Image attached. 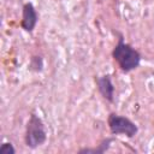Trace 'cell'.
Returning a JSON list of instances; mask_svg holds the SVG:
<instances>
[{
	"label": "cell",
	"mask_w": 154,
	"mask_h": 154,
	"mask_svg": "<svg viewBox=\"0 0 154 154\" xmlns=\"http://www.w3.org/2000/svg\"><path fill=\"white\" fill-rule=\"evenodd\" d=\"M37 20H38V16H37V12L34 7V5L31 2H26L24 4L23 6V10H22V22H20V26L28 31V32H31L36 24H37Z\"/></svg>",
	"instance_id": "277c9868"
},
{
	"label": "cell",
	"mask_w": 154,
	"mask_h": 154,
	"mask_svg": "<svg viewBox=\"0 0 154 154\" xmlns=\"http://www.w3.org/2000/svg\"><path fill=\"white\" fill-rule=\"evenodd\" d=\"M112 57L114 61L118 64L120 70L125 73L131 72L137 69L141 63V54L137 49H135L131 45L125 43L123 37H119L118 43L114 46L112 51Z\"/></svg>",
	"instance_id": "6da1fadb"
},
{
	"label": "cell",
	"mask_w": 154,
	"mask_h": 154,
	"mask_svg": "<svg viewBox=\"0 0 154 154\" xmlns=\"http://www.w3.org/2000/svg\"><path fill=\"white\" fill-rule=\"evenodd\" d=\"M24 140H25V144L31 149H35L42 146L47 140V132L45 129V124L42 119L35 113L30 116L26 123Z\"/></svg>",
	"instance_id": "7a4b0ae2"
},
{
	"label": "cell",
	"mask_w": 154,
	"mask_h": 154,
	"mask_svg": "<svg viewBox=\"0 0 154 154\" xmlns=\"http://www.w3.org/2000/svg\"><path fill=\"white\" fill-rule=\"evenodd\" d=\"M107 124L112 135H124L129 138H132L138 132L137 125L131 119L117 113H109Z\"/></svg>",
	"instance_id": "3957f363"
},
{
	"label": "cell",
	"mask_w": 154,
	"mask_h": 154,
	"mask_svg": "<svg viewBox=\"0 0 154 154\" xmlns=\"http://www.w3.org/2000/svg\"><path fill=\"white\" fill-rule=\"evenodd\" d=\"M16 153V149L13 147L12 143L10 142H4L0 147V154H14Z\"/></svg>",
	"instance_id": "52a82bcc"
},
{
	"label": "cell",
	"mask_w": 154,
	"mask_h": 154,
	"mask_svg": "<svg viewBox=\"0 0 154 154\" xmlns=\"http://www.w3.org/2000/svg\"><path fill=\"white\" fill-rule=\"evenodd\" d=\"M112 142H113V138L112 137H107V138L102 140L101 143L97 147H95V148H83L78 153L79 154H89V153H93V154H102V153H105L106 150L109 149Z\"/></svg>",
	"instance_id": "8992f818"
},
{
	"label": "cell",
	"mask_w": 154,
	"mask_h": 154,
	"mask_svg": "<svg viewBox=\"0 0 154 154\" xmlns=\"http://www.w3.org/2000/svg\"><path fill=\"white\" fill-rule=\"evenodd\" d=\"M96 87L101 96L107 100L108 102H113L114 100V84L112 82L111 75H103V76H97L95 77Z\"/></svg>",
	"instance_id": "5b68a950"
}]
</instances>
